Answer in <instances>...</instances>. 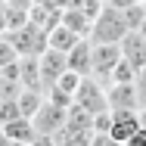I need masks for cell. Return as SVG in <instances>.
I'll list each match as a JSON object with an SVG mask.
<instances>
[{
	"label": "cell",
	"instance_id": "cell-27",
	"mask_svg": "<svg viewBox=\"0 0 146 146\" xmlns=\"http://www.w3.org/2000/svg\"><path fill=\"white\" fill-rule=\"evenodd\" d=\"M0 37H3V34H0Z\"/></svg>",
	"mask_w": 146,
	"mask_h": 146
},
{
	"label": "cell",
	"instance_id": "cell-20",
	"mask_svg": "<svg viewBox=\"0 0 146 146\" xmlns=\"http://www.w3.org/2000/svg\"><path fill=\"white\" fill-rule=\"evenodd\" d=\"M31 146H59V143H56V137H50V134H37L31 140Z\"/></svg>",
	"mask_w": 146,
	"mask_h": 146
},
{
	"label": "cell",
	"instance_id": "cell-14",
	"mask_svg": "<svg viewBox=\"0 0 146 146\" xmlns=\"http://www.w3.org/2000/svg\"><path fill=\"white\" fill-rule=\"evenodd\" d=\"M44 100H47V93H44V90H28V87H22V93L16 96L19 112H22L25 118H34V115H37V109L44 106Z\"/></svg>",
	"mask_w": 146,
	"mask_h": 146
},
{
	"label": "cell",
	"instance_id": "cell-13",
	"mask_svg": "<svg viewBox=\"0 0 146 146\" xmlns=\"http://www.w3.org/2000/svg\"><path fill=\"white\" fill-rule=\"evenodd\" d=\"M22 93V78H19V62L0 68V96L3 100H16Z\"/></svg>",
	"mask_w": 146,
	"mask_h": 146
},
{
	"label": "cell",
	"instance_id": "cell-7",
	"mask_svg": "<svg viewBox=\"0 0 146 146\" xmlns=\"http://www.w3.org/2000/svg\"><path fill=\"white\" fill-rule=\"evenodd\" d=\"M65 72H68V53H59L53 47H47V50L40 53V75H44V84H47V87L56 84Z\"/></svg>",
	"mask_w": 146,
	"mask_h": 146
},
{
	"label": "cell",
	"instance_id": "cell-16",
	"mask_svg": "<svg viewBox=\"0 0 146 146\" xmlns=\"http://www.w3.org/2000/svg\"><path fill=\"white\" fill-rule=\"evenodd\" d=\"M134 81H137V68L121 56V62H118L115 68H112V75H109V84H134Z\"/></svg>",
	"mask_w": 146,
	"mask_h": 146
},
{
	"label": "cell",
	"instance_id": "cell-3",
	"mask_svg": "<svg viewBox=\"0 0 146 146\" xmlns=\"http://www.w3.org/2000/svg\"><path fill=\"white\" fill-rule=\"evenodd\" d=\"M75 106H81L87 115H100V112H109V100H106V84L100 78L87 75L81 81V87L75 93Z\"/></svg>",
	"mask_w": 146,
	"mask_h": 146
},
{
	"label": "cell",
	"instance_id": "cell-24",
	"mask_svg": "<svg viewBox=\"0 0 146 146\" xmlns=\"http://www.w3.org/2000/svg\"><path fill=\"white\" fill-rule=\"evenodd\" d=\"M0 137H3V124H0Z\"/></svg>",
	"mask_w": 146,
	"mask_h": 146
},
{
	"label": "cell",
	"instance_id": "cell-10",
	"mask_svg": "<svg viewBox=\"0 0 146 146\" xmlns=\"http://www.w3.org/2000/svg\"><path fill=\"white\" fill-rule=\"evenodd\" d=\"M68 68L78 72V75H84V78L93 72V40H90V37H81V40L68 50Z\"/></svg>",
	"mask_w": 146,
	"mask_h": 146
},
{
	"label": "cell",
	"instance_id": "cell-15",
	"mask_svg": "<svg viewBox=\"0 0 146 146\" xmlns=\"http://www.w3.org/2000/svg\"><path fill=\"white\" fill-rule=\"evenodd\" d=\"M47 37H50V47H53V50H59V53H68V50L81 40V34H75L72 28H65L62 22H59L56 28H50V34H47Z\"/></svg>",
	"mask_w": 146,
	"mask_h": 146
},
{
	"label": "cell",
	"instance_id": "cell-19",
	"mask_svg": "<svg viewBox=\"0 0 146 146\" xmlns=\"http://www.w3.org/2000/svg\"><path fill=\"white\" fill-rule=\"evenodd\" d=\"M90 146H121V143H115L109 134H90Z\"/></svg>",
	"mask_w": 146,
	"mask_h": 146
},
{
	"label": "cell",
	"instance_id": "cell-2",
	"mask_svg": "<svg viewBox=\"0 0 146 146\" xmlns=\"http://www.w3.org/2000/svg\"><path fill=\"white\" fill-rule=\"evenodd\" d=\"M50 31L37 28L34 22H25L22 28H13L6 31V37L13 40V47L19 50V56H40L47 47H50V37H47Z\"/></svg>",
	"mask_w": 146,
	"mask_h": 146
},
{
	"label": "cell",
	"instance_id": "cell-26",
	"mask_svg": "<svg viewBox=\"0 0 146 146\" xmlns=\"http://www.w3.org/2000/svg\"><path fill=\"white\" fill-rule=\"evenodd\" d=\"M143 6H146V0H143Z\"/></svg>",
	"mask_w": 146,
	"mask_h": 146
},
{
	"label": "cell",
	"instance_id": "cell-18",
	"mask_svg": "<svg viewBox=\"0 0 146 146\" xmlns=\"http://www.w3.org/2000/svg\"><path fill=\"white\" fill-rule=\"evenodd\" d=\"M134 87H137V96H140V109L146 106V68L137 72V81H134Z\"/></svg>",
	"mask_w": 146,
	"mask_h": 146
},
{
	"label": "cell",
	"instance_id": "cell-21",
	"mask_svg": "<svg viewBox=\"0 0 146 146\" xmlns=\"http://www.w3.org/2000/svg\"><path fill=\"white\" fill-rule=\"evenodd\" d=\"M0 146H13V140L9 137H0Z\"/></svg>",
	"mask_w": 146,
	"mask_h": 146
},
{
	"label": "cell",
	"instance_id": "cell-5",
	"mask_svg": "<svg viewBox=\"0 0 146 146\" xmlns=\"http://www.w3.org/2000/svg\"><path fill=\"white\" fill-rule=\"evenodd\" d=\"M121 62V44H93V78H100L103 84H109V75Z\"/></svg>",
	"mask_w": 146,
	"mask_h": 146
},
{
	"label": "cell",
	"instance_id": "cell-1",
	"mask_svg": "<svg viewBox=\"0 0 146 146\" xmlns=\"http://www.w3.org/2000/svg\"><path fill=\"white\" fill-rule=\"evenodd\" d=\"M127 22H124V13L112 6V3H106L103 9H100V16L93 19V28H90V40L93 44H121V37L127 34Z\"/></svg>",
	"mask_w": 146,
	"mask_h": 146
},
{
	"label": "cell",
	"instance_id": "cell-25",
	"mask_svg": "<svg viewBox=\"0 0 146 146\" xmlns=\"http://www.w3.org/2000/svg\"><path fill=\"white\" fill-rule=\"evenodd\" d=\"M0 103H3V96H0Z\"/></svg>",
	"mask_w": 146,
	"mask_h": 146
},
{
	"label": "cell",
	"instance_id": "cell-23",
	"mask_svg": "<svg viewBox=\"0 0 146 146\" xmlns=\"http://www.w3.org/2000/svg\"><path fill=\"white\" fill-rule=\"evenodd\" d=\"M140 118H143V124H146V106H143V109H140Z\"/></svg>",
	"mask_w": 146,
	"mask_h": 146
},
{
	"label": "cell",
	"instance_id": "cell-22",
	"mask_svg": "<svg viewBox=\"0 0 146 146\" xmlns=\"http://www.w3.org/2000/svg\"><path fill=\"white\" fill-rule=\"evenodd\" d=\"M134 31H140V34L146 37V19H143V25H140V28H134Z\"/></svg>",
	"mask_w": 146,
	"mask_h": 146
},
{
	"label": "cell",
	"instance_id": "cell-12",
	"mask_svg": "<svg viewBox=\"0 0 146 146\" xmlns=\"http://www.w3.org/2000/svg\"><path fill=\"white\" fill-rule=\"evenodd\" d=\"M3 137H9L13 143H31L37 137V127H34L31 118L16 115V118H9V121H3Z\"/></svg>",
	"mask_w": 146,
	"mask_h": 146
},
{
	"label": "cell",
	"instance_id": "cell-9",
	"mask_svg": "<svg viewBox=\"0 0 146 146\" xmlns=\"http://www.w3.org/2000/svg\"><path fill=\"white\" fill-rule=\"evenodd\" d=\"M121 56L127 59L137 72L146 68V37L140 31H127V34L121 37Z\"/></svg>",
	"mask_w": 146,
	"mask_h": 146
},
{
	"label": "cell",
	"instance_id": "cell-11",
	"mask_svg": "<svg viewBox=\"0 0 146 146\" xmlns=\"http://www.w3.org/2000/svg\"><path fill=\"white\" fill-rule=\"evenodd\" d=\"M19 78H22V87L47 93L44 75H40V56H19Z\"/></svg>",
	"mask_w": 146,
	"mask_h": 146
},
{
	"label": "cell",
	"instance_id": "cell-6",
	"mask_svg": "<svg viewBox=\"0 0 146 146\" xmlns=\"http://www.w3.org/2000/svg\"><path fill=\"white\" fill-rule=\"evenodd\" d=\"M143 127V118H140V112L137 109H118V112H112V127H109V137L115 140V143H127L137 131Z\"/></svg>",
	"mask_w": 146,
	"mask_h": 146
},
{
	"label": "cell",
	"instance_id": "cell-4",
	"mask_svg": "<svg viewBox=\"0 0 146 146\" xmlns=\"http://www.w3.org/2000/svg\"><path fill=\"white\" fill-rule=\"evenodd\" d=\"M31 121H34L37 134H50V137H56L59 131L65 127V121H68V109H62V106H56V103L44 100V106L37 109V115L31 118Z\"/></svg>",
	"mask_w": 146,
	"mask_h": 146
},
{
	"label": "cell",
	"instance_id": "cell-17",
	"mask_svg": "<svg viewBox=\"0 0 146 146\" xmlns=\"http://www.w3.org/2000/svg\"><path fill=\"white\" fill-rule=\"evenodd\" d=\"M19 62V50L13 47V40L3 34L0 37V68H6V65H16Z\"/></svg>",
	"mask_w": 146,
	"mask_h": 146
},
{
	"label": "cell",
	"instance_id": "cell-8",
	"mask_svg": "<svg viewBox=\"0 0 146 146\" xmlns=\"http://www.w3.org/2000/svg\"><path fill=\"white\" fill-rule=\"evenodd\" d=\"M106 100H109V109H137L140 112V96L134 84H106Z\"/></svg>",
	"mask_w": 146,
	"mask_h": 146
}]
</instances>
